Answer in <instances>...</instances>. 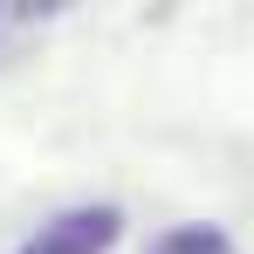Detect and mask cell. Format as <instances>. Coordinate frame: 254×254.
<instances>
[{
  "mask_svg": "<svg viewBox=\"0 0 254 254\" xmlns=\"http://www.w3.org/2000/svg\"><path fill=\"white\" fill-rule=\"evenodd\" d=\"M117 234H124L117 206H69V213H55L21 254H110Z\"/></svg>",
  "mask_w": 254,
  "mask_h": 254,
  "instance_id": "1",
  "label": "cell"
},
{
  "mask_svg": "<svg viewBox=\"0 0 254 254\" xmlns=\"http://www.w3.org/2000/svg\"><path fill=\"white\" fill-rule=\"evenodd\" d=\"M151 254H234V241H227L220 227H172Z\"/></svg>",
  "mask_w": 254,
  "mask_h": 254,
  "instance_id": "2",
  "label": "cell"
}]
</instances>
